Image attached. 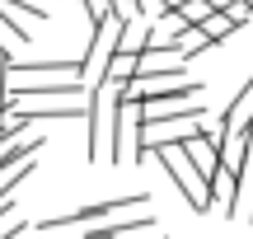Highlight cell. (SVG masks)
<instances>
[{"label": "cell", "instance_id": "1", "mask_svg": "<svg viewBox=\"0 0 253 239\" xmlns=\"http://www.w3.org/2000/svg\"><path fill=\"white\" fill-rule=\"evenodd\" d=\"M150 155L160 159V169L173 178V188H178L183 197H188V206H192V216H207L211 211V197H207V188H202V178L188 169V159L178 155L173 146H150Z\"/></svg>", "mask_w": 253, "mask_h": 239}, {"label": "cell", "instance_id": "2", "mask_svg": "<svg viewBox=\"0 0 253 239\" xmlns=\"http://www.w3.org/2000/svg\"><path fill=\"white\" fill-rule=\"evenodd\" d=\"M150 202V193L145 188H136V193H122V197H103V202H89L80 206V211H66V216H52V221H42L38 230H61V225H80V221H108V216H122V211H136V206Z\"/></svg>", "mask_w": 253, "mask_h": 239}, {"label": "cell", "instance_id": "3", "mask_svg": "<svg viewBox=\"0 0 253 239\" xmlns=\"http://www.w3.org/2000/svg\"><path fill=\"white\" fill-rule=\"evenodd\" d=\"M197 33H202V38H211V42L220 47V42H225L230 33H235V24H230V14H225V9H211V14H207V19L197 24Z\"/></svg>", "mask_w": 253, "mask_h": 239}, {"label": "cell", "instance_id": "4", "mask_svg": "<svg viewBox=\"0 0 253 239\" xmlns=\"http://www.w3.org/2000/svg\"><path fill=\"white\" fill-rule=\"evenodd\" d=\"M0 5H5L9 14H28V19H38V24H47V19H52V9H47L42 0H0Z\"/></svg>", "mask_w": 253, "mask_h": 239}, {"label": "cell", "instance_id": "5", "mask_svg": "<svg viewBox=\"0 0 253 239\" xmlns=\"http://www.w3.org/2000/svg\"><path fill=\"white\" fill-rule=\"evenodd\" d=\"M178 14H183V19H188V24H192V28H197V24H202V19H207V14H211V5H207V0H178Z\"/></svg>", "mask_w": 253, "mask_h": 239}, {"label": "cell", "instance_id": "6", "mask_svg": "<svg viewBox=\"0 0 253 239\" xmlns=\"http://www.w3.org/2000/svg\"><path fill=\"white\" fill-rule=\"evenodd\" d=\"M24 235H28V221H19V216H9L0 225V239H24Z\"/></svg>", "mask_w": 253, "mask_h": 239}, {"label": "cell", "instance_id": "7", "mask_svg": "<svg viewBox=\"0 0 253 239\" xmlns=\"http://www.w3.org/2000/svg\"><path fill=\"white\" fill-rule=\"evenodd\" d=\"M207 5H211V9H230L235 0H207Z\"/></svg>", "mask_w": 253, "mask_h": 239}, {"label": "cell", "instance_id": "8", "mask_svg": "<svg viewBox=\"0 0 253 239\" xmlns=\"http://www.w3.org/2000/svg\"><path fill=\"white\" fill-rule=\"evenodd\" d=\"M24 239H28V235H24Z\"/></svg>", "mask_w": 253, "mask_h": 239}]
</instances>
